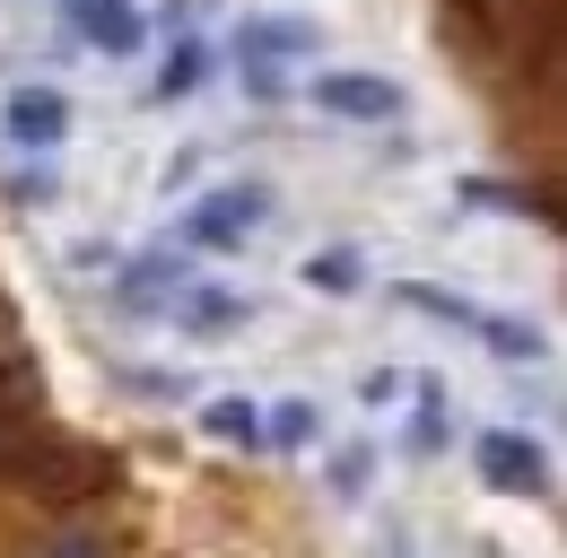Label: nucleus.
<instances>
[{
    "instance_id": "nucleus-1",
    "label": "nucleus",
    "mask_w": 567,
    "mask_h": 558,
    "mask_svg": "<svg viewBox=\"0 0 567 558\" xmlns=\"http://www.w3.org/2000/svg\"><path fill=\"white\" fill-rule=\"evenodd\" d=\"M315 105L323 114H350V123H393L402 114V87L393 79H367V70H332V79H315Z\"/></svg>"
},
{
    "instance_id": "nucleus-2",
    "label": "nucleus",
    "mask_w": 567,
    "mask_h": 558,
    "mask_svg": "<svg viewBox=\"0 0 567 558\" xmlns=\"http://www.w3.org/2000/svg\"><path fill=\"white\" fill-rule=\"evenodd\" d=\"M481 480L506 488V497L542 488V445H524V436H481Z\"/></svg>"
},
{
    "instance_id": "nucleus-3",
    "label": "nucleus",
    "mask_w": 567,
    "mask_h": 558,
    "mask_svg": "<svg viewBox=\"0 0 567 558\" xmlns=\"http://www.w3.org/2000/svg\"><path fill=\"white\" fill-rule=\"evenodd\" d=\"M62 132H71V105H62L53 87H18V96H9V140H27V148H53Z\"/></svg>"
},
{
    "instance_id": "nucleus-4",
    "label": "nucleus",
    "mask_w": 567,
    "mask_h": 558,
    "mask_svg": "<svg viewBox=\"0 0 567 558\" xmlns=\"http://www.w3.org/2000/svg\"><path fill=\"white\" fill-rule=\"evenodd\" d=\"M254 218H262V193H254V184H236V193H210V202L193 209V236H202V245H236Z\"/></svg>"
},
{
    "instance_id": "nucleus-5",
    "label": "nucleus",
    "mask_w": 567,
    "mask_h": 558,
    "mask_svg": "<svg viewBox=\"0 0 567 558\" xmlns=\"http://www.w3.org/2000/svg\"><path fill=\"white\" fill-rule=\"evenodd\" d=\"M79 35L105 44V53H132L141 44V18H132V0H79Z\"/></svg>"
},
{
    "instance_id": "nucleus-6",
    "label": "nucleus",
    "mask_w": 567,
    "mask_h": 558,
    "mask_svg": "<svg viewBox=\"0 0 567 558\" xmlns=\"http://www.w3.org/2000/svg\"><path fill=\"white\" fill-rule=\"evenodd\" d=\"M245 44H254V53H306V44H315V27H288V18H262V27H245Z\"/></svg>"
},
{
    "instance_id": "nucleus-7",
    "label": "nucleus",
    "mask_w": 567,
    "mask_h": 558,
    "mask_svg": "<svg viewBox=\"0 0 567 558\" xmlns=\"http://www.w3.org/2000/svg\"><path fill=\"white\" fill-rule=\"evenodd\" d=\"M210 436H227V445H254V436H262L254 402H218V411H210Z\"/></svg>"
},
{
    "instance_id": "nucleus-8",
    "label": "nucleus",
    "mask_w": 567,
    "mask_h": 558,
    "mask_svg": "<svg viewBox=\"0 0 567 558\" xmlns=\"http://www.w3.org/2000/svg\"><path fill=\"white\" fill-rule=\"evenodd\" d=\"M306 279H315V288H350V279H358V262H350V254H323V262H315Z\"/></svg>"
},
{
    "instance_id": "nucleus-9",
    "label": "nucleus",
    "mask_w": 567,
    "mask_h": 558,
    "mask_svg": "<svg viewBox=\"0 0 567 558\" xmlns=\"http://www.w3.org/2000/svg\"><path fill=\"white\" fill-rule=\"evenodd\" d=\"M193 79H202V53H193V44H184V53H175V62H166V96H184V87H193Z\"/></svg>"
}]
</instances>
